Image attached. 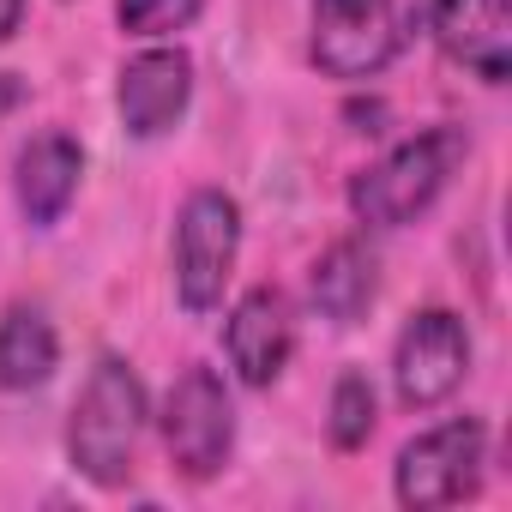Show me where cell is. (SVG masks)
<instances>
[{
    "mask_svg": "<svg viewBox=\"0 0 512 512\" xmlns=\"http://www.w3.org/2000/svg\"><path fill=\"white\" fill-rule=\"evenodd\" d=\"M193 103V61L181 49H145L121 67V85H115V109H121V127L133 139H157L169 133Z\"/></svg>",
    "mask_w": 512,
    "mask_h": 512,
    "instance_id": "obj_9",
    "label": "cell"
},
{
    "mask_svg": "<svg viewBox=\"0 0 512 512\" xmlns=\"http://www.w3.org/2000/svg\"><path fill=\"white\" fill-rule=\"evenodd\" d=\"M404 49L398 0H314L308 55L326 79H374Z\"/></svg>",
    "mask_w": 512,
    "mask_h": 512,
    "instance_id": "obj_5",
    "label": "cell"
},
{
    "mask_svg": "<svg viewBox=\"0 0 512 512\" xmlns=\"http://www.w3.org/2000/svg\"><path fill=\"white\" fill-rule=\"evenodd\" d=\"M163 446H169V464L193 482L217 476L229 464V446H235V398L223 386L217 368H187L169 398H163Z\"/></svg>",
    "mask_w": 512,
    "mask_h": 512,
    "instance_id": "obj_6",
    "label": "cell"
},
{
    "mask_svg": "<svg viewBox=\"0 0 512 512\" xmlns=\"http://www.w3.org/2000/svg\"><path fill=\"white\" fill-rule=\"evenodd\" d=\"M374 290H380V266H374V253L362 241H332L308 272V296L332 326H356L368 314Z\"/></svg>",
    "mask_w": 512,
    "mask_h": 512,
    "instance_id": "obj_12",
    "label": "cell"
},
{
    "mask_svg": "<svg viewBox=\"0 0 512 512\" xmlns=\"http://www.w3.org/2000/svg\"><path fill=\"white\" fill-rule=\"evenodd\" d=\"M19 19H25V0H0V43L19 31Z\"/></svg>",
    "mask_w": 512,
    "mask_h": 512,
    "instance_id": "obj_16",
    "label": "cell"
},
{
    "mask_svg": "<svg viewBox=\"0 0 512 512\" xmlns=\"http://www.w3.org/2000/svg\"><path fill=\"white\" fill-rule=\"evenodd\" d=\"M115 19L127 37H169L199 19V0H121Z\"/></svg>",
    "mask_w": 512,
    "mask_h": 512,
    "instance_id": "obj_15",
    "label": "cell"
},
{
    "mask_svg": "<svg viewBox=\"0 0 512 512\" xmlns=\"http://www.w3.org/2000/svg\"><path fill=\"white\" fill-rule=\"evenodd\" d=\"M464 374H470V332H464L458 314L422 308L416 320H404V332L392 344V386H398L404 410L446 404Z\"/></svg>",
    "mask_w": 512,
    "mask_h": 512,
    "instance_id": "obj_7",
    "label": "cell"
},
{
    "mask_svg": "<svg viewBox=\"0 0 512 512\" xmlns=\"http://www.w3.org/2000/svg\"><path fill=\"white\" fill-rule=\"evenodd\" d=\"M79 175H85V151H79L67 133H37V139L19 151V175H13L19 211H25L37 229L61 223L67 205H73V193H79Z\"/></svg>",
    "mask_w": 512,
    "mask_h": 512,
    "instance_id": "obj_11",
    "label": "cell"
},
{
    "mask_svg": "<svg viewBox=\"0 0 512 512\" xmlns=\"http://www.w3.org/2000/svg\"><path fill=\"white\" fill-rule=\"evenodd\" d=\"M326 434H332V446H338V452L368 446V434H374V386H368V374H356V368H350V374H338Z\"/></svg>",
    "mask_w": 512,
    "mask_h": 512,
    "instance_id": "obj_14",
    "label": "cell"
},
{
    "mask_svg": "<svg viewBox=\"0 0 512 512\" xmlns=\"http://www.w3.org/2000/svg\"><path fill=\"white\" fill-rule=\"evenodd\" d=\"M61 362V338L43 308H7L0 314V386L37 392Z\"/></svg>",
    "mask_w": 512,
    "mask_h": 512,
    "instance_id": "obj_13",
    "label": "cell"
},
{
    "mask_svg": "<svg viewBox=\"0 0 512 512\" xmlns=\"http://www.w3.org/2000/svg\"><path fill=\"white\" fill-rule=\"evenodd\" d=\"M428 25L446 61L470 67L482 85H506L512 73V7L506 0H434Z\"/></svg>",
    "mask_w": 512,
    "mask_h": 512,
    "instance_id": "obj_10",
    "label": "cell"
},
{
    "mask_svg": "<svg viewBox=\"0 0 512 512\" xmlns=\"http://www.w3.org/2000/svg\"><path fill=\"white\" fill-rule=\"evenodd\" d=\"M223 350H229V368L247 380V386H272L290 356H296V308L284 290L260 284L247 290L235 308H229V326H223Z\"/></svg>",
    "mask_w": 512,
    "mask_h": 512,
    "instance_id": "obj_8",
    "label": "cell"
},
{
    "mask_svg": "<svg viewBox=\"0 0 512 512\" xmlns=\"http://www.w3.org/2000/svg\"><path fill=\"white\" fill-rule=\"evenodd\" d=\"M241 253V205L223 187H199L187 193L181 217H175V296L187 314H211L223 302V284L235 272Z\"/></svg>",
    "mask_w": 512,
    "mask_h": 512,
    "instance_id": "obj_3",
    "label": "cell"
},
{
    "mask_svg": "<svg viewBox=\"0 0 512 512\" xmlns=\"http://www.w3.org/2000/svg\"><path fill=\"white\" fill-rule=\"evenodd\" d=\"M482 464H488V428L476 416H452L428 434H416L398 452L392 488L410 512H434V506H458L482 488Z\"/></svg>",
    "mask_w": 512,
    "mask_h": 512,
    "instance_id": "obj_4",
    "label": "cell"
},
{
    "mask_svg": "<svg viewBox=\"0 0 512 512\" xmlns=\"http://www.w3.org/2000/svg\"><path fill=\"white\" fill-rule=\"evenodd\" d=\"M145 416H151V404H145L139 374L121 356H103L91 368V380L79 386L73 416H67V458H73V470L85 482H97V488H127L139 440H145Z\"/></svg>",
    "mask_w": 512,
    "mask_h": 512,
    "instance_id": "obj_1",
    "label": "cell"
},
{
    "mask_svg": "<svg viewBox=\"0 0 512 512\" xmlns=\"http://www.w3.org/2000/svg\"><path fill=\"white\" fill-rule=\"evenodd\" d=\"M464 151H470V139L458 127H428V133L392 145L380 163H368L350 181L356 223H368V229H404L410 217H422L446 193V181L458 175Z\"/></svg>",
    "mask_w": 512,
    "mask_h": 512,
    "instance_id": "obj_2",
    "label": "cell"
}]
</instances>
